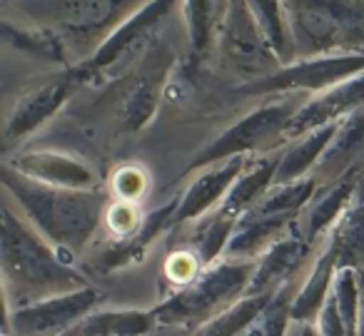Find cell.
Listing matches in <instances>:
<instances>
[{"mask_svg": "<svg viewBox=\"0 0 364 336\" xmlns=\"http://www.w3.org/2000/svg\"><path fill=\"white\" fill-rule=\"evenodd\" d=\"M115 190L122 200H137L142 195V190H145V177H142L140 170H132V167L130 170H122L115 177Z\"/></svg>", "mask_w": 364, "mask_h": 336, "instance_id": "1", "label": "cell"}, {"mask_svg": "<svg viewBox=\"0 0 364 336\" xmlns=\"http://www.w3.org/2000/svg\"><path fill=\"white\" fill-rule=\"evenodd\" d=\"M107 222H110V227L115 232H130L132 227L137 224V212L135 207H130L127 202H120V205H115L110 210V215H107Z\"/></svg>", "mask_w": 364, "mask_h": 336, "instance_id": "2", "label": "cell"}, {"mask_svg": "<svg viewBox=\"0 0 364 336\" xmlns=\"http://www.w3.org/2000/svg\"><path fill=\"white\" fill-rule=\"evenodd\" d=\"M167 274L175 281H188L195 274V259L190 254H175L167 261Z\"/></svg>", "mask_w": 364, "mask_h": 336, "instance_id": "3", "label": "cell"}]
</instances>
